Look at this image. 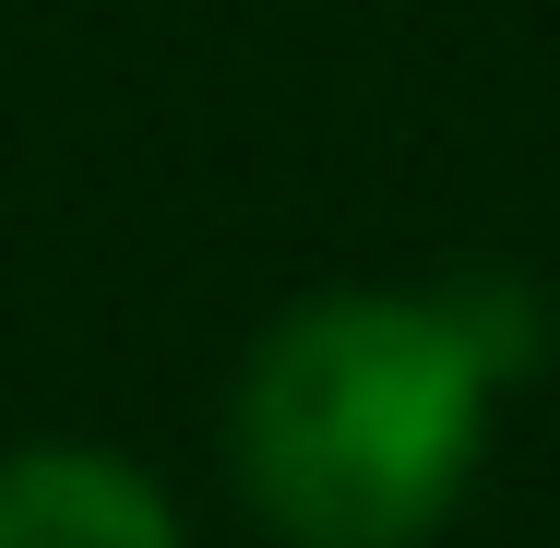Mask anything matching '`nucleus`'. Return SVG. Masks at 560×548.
Wrapping results in <instances>:
<instances>
[{"instance_id": "2", "label": "nucleus", "mask_w": 560, "mask_h": 548, "mask_svg": "<svg viewBox=\"0 0 560 548\" xmlns=\"http://www.w3.org/2000/svg\"><path fill=\"white\" fill-rule=\"evenodd\" d=\"M0 548H179V525L119 453H24L0 465Z\"/></svg>"}, {"instance_id": "1", "label": "nucleus", "mask_w": 560, "mask_h": 548, "mask_svg": "<svg viewBox=\"0 0 560 548\" xmlns=\"http://www.w3.org/2000/svg\"><path fill=\"white\" fill-rule=\"evenodd\" d=\"M537 358L513 299H311L238 382V489L299 548H418L477 465L489 382Z\"/></svg>"}]
</instances>
